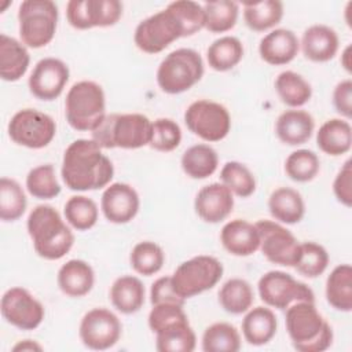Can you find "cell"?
Masks as SVG:
<instances>
[{
    "mask_svg": "<svg viewBox=\"0 0 352 352\" xmlns=\"http://www.w3.org/2000/svg\"><path fill=\"white\" fill-rule=\"evenodd\" d=\"M60 176L72 191H92L110 184L114 166L94 139H77L63 153Z\"/></svg>",
    "mask_w": 352,
    "mask_h": 352,
    "instance_id": "1",
    "label": "cell"
},
{
    "mask_svg": "<svg viewBox=\"0 0 352 352\" xmlns=\"http://www.w3.org/2000/svg\"><path fill=\"white\" fill-rule=\"evenodd\" d=\"M26 228L34 252L44 260H59L73 248L74 235L70 226L51 205L43 204L32 209Z\"/></svg>",
    "mask_w": 352,
    "mask_h": 352,
    "instance_id": "2",
    "label": "cell"
},
{
    "mask_svg": "<svg viewBox=\"0 0 352 352\" xmlns=\"http://www.w3.org/2000/svg\"><path fill=\"white\" fill-rule=\"evenodd\" d=\"M285 315L287 334L298 352H323L333 344V329L319 314L315 302L298 301Z\"/></svg>",
    "mask_w": 352,
    "mask_h": 352,
    "instance_id": "3",
    "label": "cell"
},
{
    "mask_svg": "<svg viewBox=\"0 0 352 352\" xmlns=\"http://www.w3.org/2000/svg\"><path fill=\"white\" fill-rule=\"evenodd\" d=\"M151 122L139 113H110L91 132V139L102 148H140L150 143Z\"/></svg>",
    "mask_w": 352,
    "mask_h": 352,
    "instance_id": "4",
    "label": "cell"
},
{
    "mask_svg": "<svg viewBox=\"0 0 352 352\" xmlns=\"http://www.w3.org/2000/svg\"><path fill=\"white\" fill-rule=\"evenodd\" d=\"M65 116L73 129L92 132L106 117V96L103 88L89 80L73 84L66 94Z\"/></svg>",
    "mask_w": 352,
    "mask_h": 352,
    "instance_id": "5",
    "label": "cell"
},
{
    "mask_svg": "<svg viewBox=\"0 0 352 352\" xmlns=\"http://www.w3.org/2000/svg\"><path fill=\"white\" fill-rule=\"evenodd\" d=\"M204 72V60L195 50L177 48L161 60L157 69V84L165 94H183L202 78Z\"/></svg>",
    "mask_w": 352,
    "mask_h": 352,
    "instance_id": "6",
    "label": "cell"
},
{
    "mask_svg": "<svg viewBox=\"0 0 352 352\" xmlns=\"http://www.w3.org/2000/svg\"><path fill=\"white\" fill-rule=\"evenodd\" d=\"M59 11L51 0H25L18 10L21 41L29 48H43L56 33Z\"/></svg>",
    "mask_w": 352,
    "mask_h": 352,
    "instance_id": "7",
    "label": "cell"
},
{
    "mask_svg": "<svg viewBox=\"0 0 352 352\" xmlns=\"http://www.w3.org/2000/svg\"><path fill=\"white\" fill-rule=\"evenodd\" d=\"M182 37H188L187 30L170 3L165 10L140 21L133 33L135 45L146 54L162 52Z\"/></svg>",
    "mask_w": 352,
    "mask_h": 352,
    "instance_id": "8",
    "label": "cell"
},
{
    "mask_svg": "<svg viewBox=\"0 0 352 352\" xmlns=\"http://www.w3.org/2000/svg\"><path fill=\"white\" fill-rule=\"evenodd\" d=\"M223 264L213 256L199 254L183 261L170 275L176 293L184 300L213 289L223 276Z\"/></svg>",
    "mask_w": 352,
    "mask_h": 352,
    "instance_id": "9",
    "label": "cell"
},
{
    "mask_svg": "<svg viewBox=\"0 0 352 352\" xmlns=\"http://www.w3.org/2000/svg\"><path fill=\"white\" fill-rule=\"evenodd\" d=\"M257 290L261 301L271 308L280 311L287 309L290 305L298 301L315 302V294L312 289L297 280L293 275L283 271H268L257 283Z\"/></svg>",
    "mask_w": 352,
    "mask_h": 352,
    "instance_id": "10",
    "label": "cell"
},
{
    "mask_svg": "<svg viewBox=\"0 0 352 352\" xmlns=\"http://www.w3.org/2000/svg\"><path fill=\"white\" fill-rule=\"evenodd\" d=\"M10 139L26 148L47 147L56 133L54 118L36 109H22L16 111L7 126Z\"/></svg>",
    "mask_w": 352,
    "mask_h": 352,
    "instance_id": "11",
    "label": "cell"
},
{
    "mask_svg": "<svg viewBox=\"0 0 352 352\" xmlns=\"http://www.w3.org/2000/svg\"><path fill=\"white\" fill-rule=\"evenodd\" d=\"M184 122L190 132L209 143L223 140L231 129L228 110L208 99L192 102L184 111Z\"/></svg>",
    "mask_w": 352,
    "mask_h": 352,
    "instance_id": "12",
    "label": "cell"
},
{
    "mask_svg": "<svg viewBox=\"0 0 352 352\" xmlns=\"http://www.w3.org/2000/svg\"><path fill=\"white\" fill-rule=\"evenodd\" d=\"M254 224L260 234V250L264 257L272 264L294 267L300 253L297 238L274 220H258Z\"/></svg>",
    "mask_w": 352,
    "mask_h": 352,
    "instance_id": "13",
    "label": "cell"
},
{
    "mask_svg": "<svg viewBox=\"0 0 352 352\" xmlns=\"http://www.w3.org/2000/svg\"><path fill=\"white\" fill-rule=\"evenodd\" d=\"M121 16L122 3L118 0H70L66 4L67 22L78 30L109 28Z\"/></svg>",
    "mask_w": 352,
    "mask_h": 352,
    "instance_id": "14",
    "label": "cell"
},
{
    "mask_svg": "<svg viewBox=\"0 0 352 352\" xmlns=\"http://www.w3.org/2000/svg\"><path fill=\"white\" fill-rule=\"evenodd\" d=\"M122 333L118 316L107 308H94L88 311L78 327V336L84 346L94 351L113 348Z\"/></svg>",
    "mask_w": 352,
    "mask_h": 352,
    "instance_id": "15",
    "label": "cell"
},
{
    "mask_svg": "<svg viewBox=\"0 0 352 352\" xmlns=\"http://www.w3.org/2000/svg\"><path fill=\"white\" fill-rule=\"evenodd\" d=\"M0 309L6 322L19 330L37 329L45 316L43 304L29 290L19 286L3 294Z\"/></svg>",
    "mask_w": 352,
    "mask_h": 352,
    "instance_id": "16",
    "label": "cell"
},
{
    "mask_svg": "<svg viewBox=\"0 0 352 352\" xmlns=\"http://www.w3.org/2000/svg\"><path fill=\"white\" fill-rule=\"evenodd\" d=\"M69 77L70 72L63 60L52 56L43 58L30 73L28 81L29 91L40 100H55L62 95Z\"/></svg>",
    "mask_w": 352,
    "mask_h": 352,
    "instance_id": "17",
    "label": "cell"
},
{
    "mask_svg": "<svg viewBox=\"0 0 352 352\" xmlns=\"http://www.w3.org/2000/svg\"><path fill=\"white\" fill-rule=\"evenodd\" d=\"M140 208L138 191L128 183L109 184L100 198V209L104 217L114 224H126L135 219Z\"/></svg>",
    "mask_w": 352,
    "mask_h": 352,
    "instance_id": "18",
    "label": "cell"
},
{
    "mask_svg": "<svg viewBox=\"0 0 352 352\" xmlns=\"http://www.w3.org/2000/svg\"><path fill=\"white\" fill-rule=\"evenodd\" d=\"M194 209L202 221L217 224L232 212L234 194L223 183L206 184L197 192Z\"/></svg>",
    "mask_w": 352,
    "mask_h": 352,
    "instance_id": "19",
    "label": "cell"
},
{
    "mask_svg": "<svg viewBox=\"0 0 352 352\" xmlns=\"http://www.w3.org/2000/svg\"><path fill=\"white\" fill-rule=\"evenodd\" d=\"M300 51V40L290 29L279 28L267 33L258 44L260 58L272 66L290 63Z\"/></svg>",
    "mask_w": 352,
    "mask_h": 352,
    "instance_id": "20",
    "label": "cell"
},
{
    "mask_svg": "<svg viewBox=\"0 0 352 352\" xmlns=\"http://www.w3.org/2000/svg\"><path fill=\"white\" fill-rule=\"evenodd\" d=\"M220 242L230 254L246 257L260 249V234L256 224L243 219H234L223 226Z\"/></svg>",
    "mask_w": 352,
    "mask_h": 352,
    "instance_id": "21",
    "label": "cell"
},
{
    "mask_svg": "<svg viewBox=\"0 0 352 352\" xmlns=\"http://www.w3.org/2000/svg\"><path fill=\"white\" fill-rule=\"evenodd\" d=\"M300 47L307 59L316 63H324L337 55L340 40L333 28L316 23L304 30Z\"/></svg>",
    "mask_w": 352,
    "mask_h": 352,
    "instance_id": "22",
    "label": "cell"
},
{
    "mask_svg": "<svg viewBox=\"0 0 352 352\" xmlns=\"http://www.w3.org/2000/svg\"><path fill=\"white\" fill-rule=\"evenodd\" d=\"M56 282L63 294L73 298L87 296L95 285V272L91 264L80 258H72L62 264Z\"/></svg>",
    "mask_w": 352,
    "mask_h": 352,
    "instance_id": "23",
    "label": "cell"
},
{
    "mask_svg": "<svg viewBox=\"0 0 352 352\" xmlns=\"http://www.w3.org/2000/svg\"><path fill=\"white\" fill-rule=\"evenodd\" d=\"M315 131L314 117L298 109L283 111L275 122V133L278 139L287 146H300L307 143Z\"/></svg>",
    "mask_w": 352,
    "mask_h": 352,
    "instance_id": "24",
    "label": "cell"
},
{
    "mask_svg": "<svg viewBox=\"0 0 352 352\" xmlns=\"http://www.w3.org/2000/svg\"><path fill=\"white\" fill-rule=\"evenodd\" d=\"M30 65L26 45L7 34H0V76L4 81L14 82L25 76Z\"/></svg>",
    "mask_w": 352,
    "mask_h": 352,
    "instance_id": "25",
    "label": "cell"
},
{
    "mask_svg": "<svg viewBox=\"0 0 352 352\" xmlns=\"http://www.w3.org/2000/svg\"><path fill=\"white\" fill-rule=\"evenodd\" d=\"M278 320L268 307H254L246 311L242 320V334L248 344L261 346L268 344L276 334Z\"/></svg>",
    "mask_w": 352,
    "mask_h": 352,
    "instance_id": "26",
    "label": "cell"
},
{
    "mask_svg": "<svg viewBox=\"0 0 352 352\" xmlns=\"http://www.w3.org/2000/svg\"><path fill=\"white\" fill-rule=\"evenodd\" d=\"M109 296L113 307L118 312L132 315L143 307L146 300V289L138 276L122 275L113 282Z\"/></svg>",
    "mask_w": 352,
    "mask_h": 352,
    "instance_id": "27",
    "label": "cell"
},
{
    "mask_svg": "<svg viewBox=\"0 0 352 352\" xmlns=\"http://www.w3.org/2000/svg\"><path fill=\"white\" fill-rule=\"evenodd\" d=\"M316 144L327 155L346 154L352 146V128L345 118H330L316 132Z\"/></svg>",
    "mask_w": 352,
    "mask_h": 352,
    "instance_id": "28",
    "label": "cell"
},
{
    "mask_svg": "<svg viewBox=\"0 0 352 352\" xmlns=\"http://www.w3.org/2000/svg\"><path fill=\"white\" fill-rule=\"evenodd\" d=\"M268 210L275 221L282 224H296L305 214L302 195L292 187H279L268 198Z\"/></svg>",
    "mask_w": 352,
    "mask_h": 352,
    "instance_id": "29",
    "label": "cell"
},
{
    "mask_svg": "<svg viewBox=\"0 0 352 352\" xmlns=\"http://www.w3.org/2000/svg\"><path fill=\"white\" fill-rule=\"evenodd\" d=\"M183 172L195 180L212 176L219 166V155L216 150L205 143L188 147L180 160Z\"/></svg>",
    "mask_w": 352,
    "mask_h": 352,
    "instance_id": "30",
    "label": "cell"
},
{
    "mask_svg": "<svg viewBox=\"0 0 352 352\" xmlns=\"http://www.w3.org/2000/svg\"><path fill=\"white\" fill-rule=\"evenodd\" d=\"M326 300L337 311L351 312L352 309V267L340 264L326 279Z\"/></svg>",
    "mask_w": 352,
    "mask_h": 352,
    "instance_id": "31",
    "label": "cell"
},
{
    "mask_svg": "<svg viewBox=\"0 0 352 352\" xmlns=\"http://www.w3.org/2000/svg\"><path fill=\"white\" fill-rule=\"evenodd\" d=\"M283 18V3L261 0L243 3V21L253 32H265L275 28Z\"/></svg>",
    "mask_w": 352,
    "mask_h": 352,
    "instance_id": "32",
    "label": "cell"
},
{
    "mask_svg": "<svg viewBox=\"0 0 352 352\" xmlns=\"http://www.w3.org/2000/svg\"><path fill=\"white\" fill-rule=\"evenodd\" d=\"M243 58V44L238 37L223 36L214 40L206 50V59L210 69L228 72Z\"/></svg>",
    "mask_w": 352,
    "mask_h": 352,
    "instance_id": "33",
    "label": "cell"
},
{
    "mask_svg": "<svg viewBox=\"0 0 352 352\" xmlns=\"http://www.w3.org/2000/svg\"><path fill=\"white\" fill-rule=\"evenodd\" d=\"M275 91L279 99L292 109L304 106L312 96L311 84L293 70H285L278 74L275 78Z\"/></svg>",
    "mask_w": 352,
    "mask_h": 352,
    "instance_id": "34",
    "label": "cell"
},
{
    "mask_svg": "<svg viewBox=\"0 0 352 352\" xmlns=\"http://www.w3.org/2000/svg\"><path fill=\"white\" fill-rule=\"evenodd\" d=\"M197 346V336L188 319L176 322L155 333V349L158 352H192Z\"/></svg>",
    "mask_w": 352,
    "mask_h": 352,
    "instance_id": "35",
    "label": "cell"
},
{
    "mask_svg": "<svg viewBox=\"0 0 352 352\" xmlns=\"http://www.w3.org/2000/svg\"><path fill=\"white\" fill-rule=\"evenodd\" d=\"M254 293L250 283L242 278H231L219 290V304L231 315L245 314L252 308Z\"/></svg>",
    "mask_w": 352,
    "mask_h": 352,
    "instance_id": "36",
    "label": "cell"
},
{
    "mask_svg": "<svg viewBox=\"0 0 352 352\" xmlns=\"http://www.w3.org/2000/svg\"><path fill=\"white\" fill-rule=\"evenodd\" d=\"M201 346L204 352H236L241 349V336L231 323L216 322L205 329Z\"/></svg>",
    "mask_w": 352,
    "mask_h": 352,
    "instance_id": "37",
    "label": "cell"
},
{
    "mask_svg": "<svg viewBox=\"0 0 352 352\" xmlns=\"http://www.w3.org/2000/svg\"><path fill=\"white\" fill-rule=\"evenodd\" d=\"M65 220L77 231L91 230L99 217V209L96 202L85 195L70 197L63 208Z\"/></svg>",
    "mask_w": 352,
    "mask_h": 352,
    "instance_id": "38",
    "label": "cell"
},
{
    "mask_svg": "<svg viewBox=\"0 0 352 352\" xmlns=\"http://www.w3.org/2000/svg\"><path fill=\"white\" fill-rule=\"evenodd\" d=\"M205 14V29L212 33H226L238 21L239 4L231 0H216L202 4Z\"/></svg>",
    "mask_w": 352,
    "mask_h": 352,
    "instance_id": "39",
    "label": "cell"
},
{
    "mask_svg": "<svg viewBox=\"0 0 352 352\" xmlns=\"http://www.w3.org/2000/svg\"><path fill=\"white\" fill-rule=\"evenodd\" d=\"M28 206V199L21 184L10 177L0 179V219L15 221L22 217Z\"/></svg>",
    "mask_w": 352,
    "mask_h": 352,
    "instance_id": "40",
    "label": "cell"
},
{
    "mask_svg": "<svg viewBox=\"0 0 352 352\" xmlns=\"http://www.w3.org/2000/svg\"><path fill=\"white\" fill-rule=\"evenodd\" d=\"M129 263L135 272L143 276H151L161 271L165 263V253L155 242L142 241L133 246L129 254Z\"/></svg>",
    "mask_w": 352,
    "mask_h": 352,
    "instance_id": "41",
    "label": "cell"
},
{
    "mask_svg": "<svg viewBox=\"0 0 352 352\" xmlns=\"http://www.w3.org/2000/svg\"><path fill=\"white\" fill-rule=\"evenodd\" d=\"M26 190L37 199H52L60 194L55 168L52 164H43L29 170L26 176Z\"/></svg>",
    "mask_w": 352,
    "mask_h": 352,
    "instance_id": "42",
    "label": "cell"
},
{
    "mask_svg": "<svg viewBox=\"0 0 352 352\" xmlns=\"http://www.w3.org/2000/svg\"><path fill=\"white\" fill-rule=\"evenodd\" d=\"M221 183L235 195L248 198L256 191V179L252 170L242 162L228 161L220 170Z\"/></svg>",
    "mask_w": 352,
    "mask_h": 352,
    "instance_id": "43",
    "label": "cell"
},
{
    "mask_svg": "<svg viewBox=\"0 0 352 352\" xmlns=\"http://www.w3.org/2000/svg\"><path fill=\"white\" fill-rule=\"evenodd\" d=\"M320 170L318 154L308 148H300L290 153L285 161V172L293 182L307 183L314 180Z\"/></svg>",
    "mask_w": 352,
    "mask_h": 352,
    "instance_id": "44",
    "label": "cell"
},
{
    "mask_svg": "<svg viewBox=\"0 0 352 352\" xmlns=\"http://www.w3.org/2000/svg\"><path fill=\"white\" fill-rule=\"evenodd\" d=\"M329 260V253L322 245L311 241L302 242L300 243V253L294 268L305 278L314 279L327 270Z\"/></svg>",
    "mask_w": 352,
    "mask_h": 352,
    "instance_id": "45",
    "label": "cell"
},
{
    "mask_svg": "<svg viewBox=\"0 0 352 352\" xmlns=\"http://www.w3.org/2000/svg\"><path fill=\"white\" fill-rule=\"evenodd\" d=\"M182 129L172 118H157L151 122V138L148 146L157 151L169 153L179 147Z\"/></svg>",
    "mask_w": 352,
    "mask_h": 352,
    "instance_id": "46",
    "label": "cell"
},
{
    "mask_svg": "<svg viewBox=\"0 0 352 352\" xmlns=\"http://www.w3.org/2000/svg\"><path fill=\"white\" fill-rule=\"evenodd\" d=\"M184 305L179 304H157L153 305L151 311L148 312L147 323L153 333H158L162 329L182 320H187V315L183 309Z\"/></svg>",
    "mask_w": 352,
    "mask_h": 352,
    "instance_id": "47",
    "label": "cell"
},
{
    "mask_svg": "<svg viewBox=\"0 0 352 352\" xmlns=\"http://www.w3.org/2000/svg\"><path fill=\"white\" fill-rule=\"evenodd\" d=\"M150 302L151 305H157V304L184 305L186 300L176 293L170 276H161L155 279L150 287Z\"/></svg>",
    "mask_w": 352,
    "mask_h": 352,
    "instance_id": "48",
    "label": "cell"
},
{
    "mask_svg": "<svg viewBox=\"0 0 352 352\" xmlns=\"http://www.w3.org/2000/svg\"><path fill=\"white\" fill-rule=\"evenodd\" d=\"M333 192L340 204L349 208L352 205V161L348 160L336 175Z\"/></svg>",
    "mask_w": 352,
    "mask_h": 352,
    "instance_id": "49",
    "label": "cell"
},
{
    "mask_svg": "<svg viewBox=\"0 0 352 352\" xmlns=\"http://www.w3.org/2000/svg\"><path fill=\"white\" fill-rule=\"evenodd\" d=\"M333 106L341 117H352V81L349 78L340 81L333 91Z\"/></svg>",
    "mask_w": 352,
    "mask_h": 352,
    "instance_id": "50",
    "label": "cell"
},
{
    "mask_svg": "<svg viewBox=\"0 0 352 352\" xmlns=\"http://www.w3.org/2000/svg\"><path fill=\"white\" fill-rule=\"evenodd\" d=\"M12 351L14 352H18V351H22V352H25V351H30V352L32 351H43V346L34 340H22V341L16 342L12 346Z\"/></svg>",
    "mask_w": 352,
    "mask_h": 352,
    "instance_id": "51",
    "label": "cell"
},
{
    "mask_svg": "<svg viewBox=\"0 0 352 352\" xmlns=\"http://www.w3.org/2000/svg\"><path fill=\"white\" fill-rule=\"evenodd\" d=\"M351 52H352V47H351V44H349V45L345 47V50L342 51V55H341V65H342V67H344L348 73H351V70H352Z\"/></svg>",
    "mask_w": 352,
    "mask_h": 352,
    "instance_id": "52",
    "label": "cell"
}]
</instances>
